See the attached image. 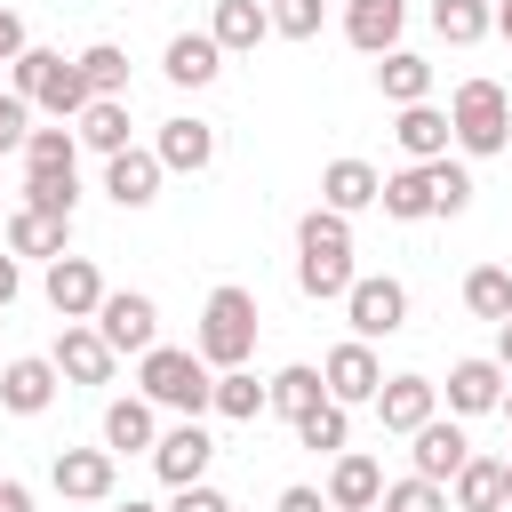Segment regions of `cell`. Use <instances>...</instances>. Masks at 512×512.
Here are the masks:
<instances>
[{"instance_id":"33","label":"cell","mask_w":512,"mask_h":512,"mask_svg":"<svg viewBox=\"0 0 512 512\" xmlns=\"http://www.w3.org/2000/svg\"><path fill=\"white\" fill-rule=\"evenodd\" d=\"M376 208H384L392 224H424V216H432V184H424V168H392L384 192H376Z\"/></svg>"},{"instance_id":"52","label":"cell","mask_w":512,"mask_h":512,"mask_svg":"<svg viewBox=\"0 0 512 512\" xmlns=\"http://www.w3.org/2000/svg\"><path fill=\"white\" fill-rule=\"evenodd\" d=\"M264 8H272V0H264Z\"/></svg>"},{"instance_id":"7","label":"cell","mask_w":512,"mask_h":512,"mask_svg":"<svg viewBox=\"0 0 512 512\" xmlns=\"http://www.w3.org/2000/svg\"><path fill=\"white\" fill-rule=\"evenodd\" d=\"M88 328H96L120 360H128V352L144 360V352L160 344V304H152L144 288H104V304H96V320H88Z\"/></svg>"},{"instance_id":"13","label":"cell","mask_w":512,"mask_h":512,"mask_svg":"<svg viewBox=\"0 0 512 512\" xmlns=\"http://www.w3.org/2000/svg\"><path fill=\"white\" fill-rule=\"evenodd\" d=\"M48 360H56L64 384H112V368H120V352H112L88 320H64V336L48 344Z\"/></svg>"},{"instance_id":"14","label":"cell","mask_w":512,"mask_h":512,"mask_svg":"<svg viewBox=\"0 0 512 512\" xmlns=\"http://www.w3.org/2000/svg\"><path fill=\"white\" fill-rule=\"evenodd\" d=\"M56 392H64V376H56L48 352H24V360L0 368V408H8V416H48Z\"/></svg>"},{"instance_id":"27","label":"cell","mask_w":512,"mask_h":512,"mask_svg":"<svg viewBox=\"0 0 512 512\" xmlns=\"http://www.w3.org/2000/svg\"><path fill=\"white\" fill-rule=\"evenodd\" d=\"M320 400H328V384H320V368H312V360H288L280 376H264V408H272V416H288V424H296V416H312Z\"/></svg>"},{"instance_id":"29","label":"cell","mask_w":512,"mask_h":512,"mask_svg":"<svg viewBox=\"0 0 512 512\" xmlns=\"http://www.w3.org/2000/svg\"><path fill=\"white\" fill-rule=\"evenodd\" d=\"M376 88H384L392 112H400V104H432V64H424L416 48H392V56L376 64Z\"/></svg>"},{"instance_id":"21","label":"cell","mask_w":512,"mask_h":512,"mask_svg":"<svg viewBox=\"0 0 512 512\" xmlns=\"http://www.w3.org/2000/svg\"><path fill=\"white\" fill-rule=\"evenodd\" d=\"M440 392H448V416H488V408L504 400V368H496L488 352H472V360H456V368H448V384H440Z\"/></svg>"},{"instance_id":"17","label":"cell","mask_w":512,"mask_h":512,"mask_svg":"<svg viewBox=\"0 0 512 512\" xmlns=\"http://www.w3.org/2000/svg\"><path fill=\"white\" fill-rule=\"evenodd\" d=\"M152 160H160L168 176H200V168L216 160V128L192 120V112H176V120H160V136H152Z\"/></svg>"},{"instance_id":"5","label":"cell","mask_w":512,"mask_h":512,"mask_svg":"<svg viewBox=\"0 0 512 512\" xmlns=\"http://www.w3.org/2000/svg\"><path fill=\"white\" fill-rule=\"evenodd\" d=\"M448 136H456V152L464 160H488V152H504L512 144V96L496 88V80H456V96H448Z\"/></svg>"},{"instance_id":"36","label":"cell","mask_w":512,"mask_h":512,"mask_svg":"<svg viewBox=\"0 0 512 512\" xmlns=\"http://www.w3.org/2000/svg\"><path fill=\"white\" fill-rule=\"evenodd\" d=\"M72 64H80L88 96H128V48H120V40H96V48H80Z\"/></svg>"},{"instance_id":"39","label":"cell","mask_w":512,"mask_h":512,"mask_svg":"<svg viewBox=\"0 0 512 512\" xmlns=\"http://www.w3.org/2000/svg\"><path fill=\"white\" fill-rule=\"evenodd\" d=\"M24 208L72 224V208H80V176H24Z\"/></svg>"},{"instance_id":"48","label":"cell","mask_w":512,"mask_h":512,"mask_svg":"<svg viewBox=\"0 0 512 512\" xmlns=\"http://www.w3.org/2000/svg\"><path fill=\"white\" fill-rule=\"evenodd\" d=\"M488 360H496V368L512 376V320H496V352H488Z\"/></svg>"},{"instance_id":"34","label":"cell","mask_w":512,"mask_h":512,"mask_svg":"<svg viewBox=\"0 0 512 512\" xmlns=\"http://www.w3.org/2000/svg\"><path fill=\"white\" fill-rule=\"evenodd\" d=\"M208 416H224V424H256V416H264V384H256L248 368H224L216 392H208Z\"/></svg>"},{"instance_id":"53","label":"cell","mask_w":512,"mask_h":512,"mask_svg":"<svg viewBox=\"0 0 512 512\" xmlns=\"http://www.w3.org/2000/svg\"><path fill=\"white\" fill-rule=\"evenodd\" d=\"M504 152H512V144H504Z\"/></svg>"},{"instance_id":"3","label":"cell","mask_w":512,"mask_h":512,"mask_svg":"<svg viewBox=\"0 0 512 512\" xmlns=\"http://www.w3.org/2000/svg\"><path fill=\"white\" fill-rule=\"evenodd\" d=\"M136 392L152 400V408H176V416H208V392H216V368L192 352V344H152L144 360H136Z\"/></svg>"},{"instance_id":"31","label":"cell","mask_w":512,"mask_h":512,"mask_svg":"<svg viewBox=\"0 0 512 512\" xmlns=\"http://www.w3.org/2000/svg\"><path fill=\"white\" fill-rule=\"evenodd\" d=\"M64 240H72V224L32 216V208H16V216H8V232H0V248H8V256H40V264H56V256H64Z\"/></svg>"},{"instance_id":"12","label":"cell","mask_w":512,"mask_h":512,"mask_svg":"<svg viewBox=\"0 0 512 512\" xmlns=\"http://www.w3.org/2000/svg\"><path fill=\"white\" fill-rule=\"evenodd\" d=\"M40 296H48V312L56 320H96V304H104V272L88 264V256H56L48 264V280H40Z\"/></svg>"},{"instance_id":"51","label":"cell","mask_w":512,"mask_h":512,"mask_svg":"<svg viewBox=\"0 0 512 512\" xmlns=\"http://www.w3.org/2000/svg\"><path fill=\"white\" fill-rule=\"evenodd\" d=\"M496 408H504V424H512V376H504V400H496Z\"/></svg>"},{"instance_id":"4","label":"cell","mask_w":512,"mask_h":512,"mask_svg":"<svg viewBox=\"0 0 512 512\" xmlns=\"http://www.w3.org/2000/svg\"><path fill=\"white\" fill-rule=\"evenodd\" d=\"M8 96H24L32 112H48V120H80V104H88V80H80V64L64 56V48H24L16 64H8Z\"/></svg>"},{"instance_id":"6","label":"cell","mask_w":512,"mask_h":512,"mask_svg":"<svg viewBox=\"0 0 512 512\" xmlns=\"http://www.w3.org/2000/svg\"><path fill=\"white\" fill-rule=\"evenodd\" d=\"M344 320H352L360 344H384V336L408 328V288H400L392 272H360V280L344 288Z\"/></svg>"},{"instance_id":"26","label":"cell","mask_w":512,"mask_h":512,"mask_svg":"<svg viewBox=\"0 0 512 512\" xmlns=\"http://www.w3.org/2000/svg\"><path fill=\"white\" fill-rule=\"evenodd\" d=\"M160 72H168L176 88H208V80L224 72V48H216L208 32H176V40L160 48Z\"/></svg>"},{"instance_id":"49","label":"cell","mask_w":512,"mask_h":512,"mask_svg":"<svg viewBox=\"0 0 512 512\" xmlns=\"http://www.w3.org/2000/svg\"><path fill=\"white\" fill-rule=\"evenodd\" d=\"M496 32H504V48H512V0H496Z\"/></svg>"},{"instance_id":"9","label":"cell","mask_w":512,"mask_h":512,"mask_svg":"<svg viewBox=\"0 0 512 512\" xmlns=\"http://www.w3.org/2000/svg\"><path fill=\"white\" fill-rule=\"evenodd\" d=\"M320 384H328V400H336V408H368V400H376V384H384V360H376V344L344 336V344L320 360Z\"/></svg>"},{"instance_id":"38","label":"cell","mask_w":512,"mask_h":512,"mask_svg":"<svg viewBox=\"0 0 512 512\" xmlns=\"http://www.w3.org/2000/svg\"><path fill=\"white\" fill-rule=\"evenodd\" d=\"M424 184H432V216H464L472 192H480L464 160H424Z\"/></svg>"},{"instance_id":"46","label":"cell","mask_w":512,"mask_h":512,"mask_svg":"<svg viewBox=\"0 0 512 512\" xmlns=\"http://www.w3.org/2000/svg\"><path fill=\"white\" fill-rule=\"evenodd\" d=\"M16 296H24V272H16V256H8V248H0V312H8V304H16Z\"/></svg>"},{"instance_id":"32","label":"cell","mask_w":512,"mask_h":512,"mask_svg":"<svg viewBox=\"0 0 512 512\" xmlns=\"http://www.w3.org/2000/svg\"><path fill=\"white\" fill-rule=\"evenodd\" d=\"M432 32H440L448 48H480V40L496 32V8H488V0H432Z\"/></svg>"},{"instance_id":"16","label":"cell","mask_w":512,"mask_h":512,"mask_svg":"<svg viewBox=\"0 0 512 512\" xmlns=\"http://www.w3.org/2000/svg\"><path fill=\"white\" fill-rule=\"evenodd\" d=\"M328 512H376V496H384V464L368 456V448H344V456H328Z\"/></svg>"},{"instance_id":"28","label":"cell","mask_w":512,"mask_h":512,"mask_svg":"<svg viewBox=\"0 0 512 512\" xmlns=\"http://www.w3.org/2000/svg\"><path fill=\"white\" fill-rule=\"evenodd\" d=\"M72 136L88 144V152H128V96H88L80 104V120H72Z\"/></svg>"},{"instance_id":"8","label":"cell","mask_w":512,"mask_h":512,"mask_svg":"<svg viewBox=\"0 0 512 512\" xmlns=\"http://www.w3.org/2000/svg\"><path fill=\"white\" fill-rule=\"evenodd\" d=\"M464 456H472L464 416H432V424H416V432H408V472H416V480H432V488H448V480L464 472Z\"/></svg>"},{"instance_id":"41","label":"cell","mask_w":512,"mask_h":512,"mask_svg":"<svg viewBox=\"0 0 512 512\" xmlns=\"http://www.w3.org/2000/svg\"><path fill=\"white\" fill-rule=\"evenodd\" d=\"M320 16H328V0H272V32L280 40H320Z\"/></svg>"},{"instance_id":"20","label":"cell","mask_w":512,"mask_h":512,"mask_svg":"<svg viewBox=\"0 0 512 512\" xmlns=\"http://www.w3.org/2000/svg\"><path fill=\"white\" fill-rule=\"evenodd\" d=\"M400 24H408V0H344V40L360 56H392Z\"/></svg>"},{"instance_id":"23","label":"cell","mask_w":512,"mask_h":512,"mask_svg":"<svg viewBox=\"0 0 512 512\" xmlns=\"http://www.w3.org/2000/svg\"><path fill=\"white\" fill-rule=\"evenodd\" d=\"M392 144L408 152V168H424V160H448V112L440 104H400V120H392Z\"/></svg>"},{"instance_id":"30","label":"cell","mask_w":512,"mask_h":512,"mask_svg":"<svg viewBox=\"0 0 512 512\" xmlns=\"http://www.w3.org/2000/svg\"><path fill=\"white\" fill-rule=\"evenodd\" d=\"M24 176H80V136H72L64 120L32 128V136H24Z\"/></svg>"},{"instance_id":"44","label":"cell","mask_w":512,"mask_h":512,"mask_svg":"<svg viewBox=\"0 0 512 512\" xmlns=\"http://www.w3.org/2000/svg\"><path fill=\"white\" fill-rule=\"evenodd\" d=\"M24 48H32V40H24V16H16V8H0V64H16Z\"/></svg>"},{"instance_id":"35","label":"cell","mask_w":512,"mask_h":512,"mask_svg":"<svg viewBox=\"0 0 512 512\" xmlns=\"http://www.w3.org/2000/svg\"><path fill=\"white\" fill-rule=\"evenodd\" d=\"M464 312L472 320H512V272L504 264H472L464 272Z\"/></svg>"},{"instance_id":"47","label":"cell","mask_w":512,"mask_h":512,"mask_svg":"<svg viewBox=\"0 0 512 512\" xmlns=\"http://www.w3.org/2000/svg\"><path fill=\"white\" fill-rule=\"evenodd\" d=\"M0 512H32V488L24 480H0Z\"/></svg>"},{"instance_id":"18","label":"cell","mask_w":512,"mask_h":512,"mask_svg":"<svg viewBox=\"0 0 512 512\" xmlns=\"http://www.w3.org/2000/svg\"><path fill=\"white\" fill-rule=\"evenodd\" d=\"M160 160H152V144H128V152H112L104 160V192H112V208H152L160 200Z\"/></svg>"},{"instance_id":"11","label":"cell","mask_w":512,"mask_h":512,"mask_svg":"<svg viewBox=\"0 0 512 512\" xmlns=\"http://www.w3.org/2000/svg\"><path fill=\"white\" fill-rule=\"evenodd\" d=\"M48 480H56V496H72V504H112L120 456H112V448H56Z\"/></svg>"},{"instance_id":"45","label":"cell","mask_w":512,"mask_h":512,"mask_svg":"<svg viewBox=\"0 0 512 512\" xmlns=\"http://www.w3.org/2000/svg\"><path fill=\"white\" fill-rule=\"evenodd\" d=\"M272 512H328V496H320V488H304V480H296V488H280V504H272Z\"/></svg>"},{"instance_id":"25","label":"cell","mask_w":512,"mask_h":512,"mask_svg":"<svg viewBox=\"0 0 512 512\" xmlns=\"http://www.w3.org/2000/svg\"><path fill=\"white\" fill-rule=\"evenodd\" d=\"M152 440H160V408H152L144 392H128V400L104 408V448H112V456H136V448L152 456Z\"/></svg>"},{"instance_id":"10","label":"cell","mask_w":512,"mask_h":512,"mask_svg":"<svg viewBox=\"0 0 512 512\" xmlns=\"http://www.w3.org/2000/svg\"><path fill=\"white\" fill-rule=\"evenodd\" d=\"M208 464H216V440H208V424H192V416H176V424L152 440V472H160L168 488L208 480Z\"/></svg>"},{"instance_id":"37","label":"cell","mask_w":512,"mask_h":512,"mask_svg":"<svg viewBox=\"0 0 512 512\" xmlns=\"http://www.w3.org/2000/svg\"><path fill=\"white\" fill-rule=\"evenodd\" d=\"M296 440H304L312 456H344V448H352V408H336V400H320L312 416H296Z\"/></svg>"},{"instance_id":"50","label":"cell","mask_w":512,"mask_h":512,"mask_svg":"<svg viewBox=\"0 0 512 512\" xmlns=\"http://www.w3.org/2000/svg\"><path fill=\"white\" fill-rule=\"evenodd\" d=\"M120 512H168V504H144V496H128V504H120Z\"/></svg>"},{"instance_id":"40","label":"cell","mask_w":512,"mask_h":512,"mask_svg":"<svg viewBox=\"0 0 512 512\" xmlns=\"http://www.w3.org/2000/svg\"><path fill=\"white\" fill-rule=\"evenodd\" d=\"M376 512H448V488H432V480H384V496H376Z\"/></svg>"},{"instance_id":"2","label":"cell","mask_w":512,"mask_h":512,"mask_svg":"<svg viewBox=\"0 0 512 512\" xmlns=\"http://www.w3.org/2000/svg\"><path fill=\"white\" fill-rule=\"evenodd\" d=\"M192 352H200L216 376H224V368H248V352H256V288H240V280L208 288L200 328H192Z\"/></svg>"},{"instance_id":"43","label":"cell","mask_w":512,"mask_h":512,"mask_svg":"<svg viewBox=\"0 0 512 512\" xmlns=\"http://www.w3.org/2000/svg\"><path fill=\"white\" fill-rule=\"evenodd\" d=\"M168 512H232V496L224 488H208V480H192V488H176V504Z\"/></svg>"},{"instance_id":"15","label":"cell","mask_w":512,"mask_h":512,"mask_svg":"<svg viewBox=\"0 0 512 512\" xmlns=\"http://www.w3.org/2000/svg\"><path fill=\"white\" fill-rule=\"evenodd\" d=\"M368 408H376V424H384V432H400V440H408L416 424H432V416H440V384H432V376H384Z\"/></svg>"},{"instance_id":"24","label":"cell","mask_w":512,"mask_h":512,"mask_svg":"<svg viewBox=\"0 0 512 512\" xmlns=\"http://www.w3.org/2000/svg\"><path fill=\"white\" fill-rule=\"evenodd\" d=\"M512 496H504V456H464V472L448 480V512H504Z\"/></svg>"},{"instance_id":"22","label":"cell","mask_w":512,"mask_h":512,"mask_svg":"<svg viewBox=\"0 0 512 512\" xmlns=\"http://www.w3.org/2000/svg\"><path fill=\"white\" fill-rule=\"evenodd\" d=\"M208 40H216L224 56H256V48L272 40V8H264V0H216Z\"/></svg>"},{"instance_id":"42","label":"cell","mask_w":512,"mask_h":512,"mask_svg":"<svg viewBox=\"0 0 512 512\" xmlns=\"http://www.w3.org/2000/svg\"><path fill=\"white\" fill-rule=\"evenodd\" d=\"M24 136H32V104L0 88V152H24Z\"/></svg>"},{"instance_id":"1","label":"cell","mask_w":512,"mask_h":512,"mask_svg":"<svg viewBox=\"0 0 512 512\" xmlns=\"http://www.w3.org/2000/svg\"><path fill=\"white\" fill-rule=\"evenodd\" d=\"M352 280H360V272H352V224L328 216V208H304V216H296V288H304L312 304H344Z\"/></svg>"},{"instance_id":"19","label":"cell","mask_w":512,"mask_h":512,"mask_svg":"<svg viewBox=\"0 0 512 512\" xmlns=\"http://www.w3.org/2000/svg\"><path fill=\"white\" fill-rule=\"evenodd\" d=\"M376 192H384V176H376L368 160H352V152L320 168V208H328V216H344V224H352L360 208H376Z\"/></svg>"}]
</instances>
